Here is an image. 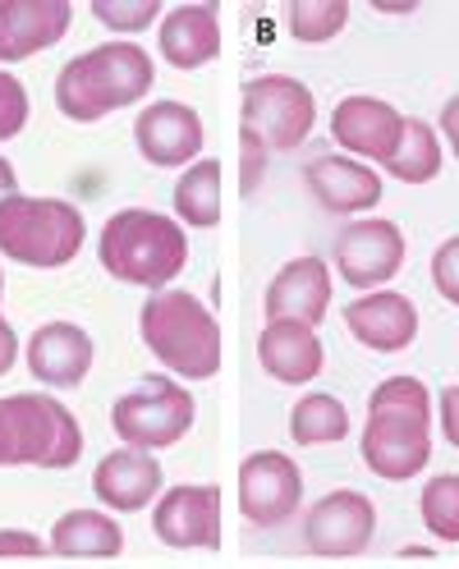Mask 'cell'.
<instances>
[{"instance_id": "836d02e7", "label": "cell", "mask_w": 459, "mask_h": 569, "mask_svg": "<svg viewBox=\"0 0 459 569\" xmlns=\"http://www.w3.org/2000/svg\"><path fill=\"white\" fill-rule=\"evenodd\" d=\"M0 465H19V441H14V427H10L6 405H0Z\"/></svg>"}, {"instance_id": "8992f818", "label": "cell", "mask_w": 459, "mask_h": 569, "mask_svg": "<svg viewBox=\"0 0 459 569\" xmlns=\"http://www.w3.org/2000/svg\"><path fill=\"white\" fill-rule=\"evenodd\" d=\"M193 413H198L193 396L180 381L148 377L116 400L111 427H116V437L129 441L133 450H166L193 427Z\"/></svg>"}, {"instance_id": "7c38bea8", "label": "cell", "mask_w": 459, "mask_h": 569, "mask_svg": "<svg viewBox=\"0 0 459 569\" xmlns=\"http://www.w3.org/2000/svg\"><path fill=\"white\" fill-rule=\"evenodd\" d=\"M377 532V510L363 491H331L303 519V542L317 556H359Z\"/></svg>"}, {"instance_id": "d4e9b609", "label": "cell", "mask_w": 459, "mask_h": 569, "mask_svg": "<svg viewBox=\"0 0 459 569\" xmlns=\"http://www.w3.org/2000/svg\"><path fill=\"white\" fill-rule=\"evenodd\" d=\"M386 170H391L396 180H405V184H428V180H437V170H441V142H437V133H432L428 120H405L400 148L391 152Z\"/></svg>"}, {"instance_id": "d6a6232c", "label": "cell", "mask_w": 459, "mask_h": 569, "mask_svg": "<svg viewBox=\"0 0 459 569\" xmlns=\"http://www.w3.org/2000/svg\"><path fill=\"white\" fill-rule=\"evenodd\" d=\"M441 432L459 450V386H446L441 390Z\"/></svg>"}, {"instance_id": "1f68e13d", "label": "cell", "mask_w": 459, "mask_h": 569, "mask_svg": "<svg viewBox=\"0 0 459 569\" xmlns=\"http://www.w3.org/2000/svg\"><path fill=\"white\" fill-rule=\"evenodd\" d=\"M47 538L38 532H23V528H0V556H47Z\"/></svg>"}, {"instance_id": "7402d4cb", "label": "cell", "mask_w": 459, "mask_h": 569, "mask_svg": "<svg viewBox=\"0 0 459 569\" xmlns=\"http://www.w3.org/2000/svg\"><path fill=\"white\" fill-rule=\"evenodd\" d=\"M258 359L267 377L286 386H303L322 372V340H317L312 327H299V322H267L258 340Z\"/></svg>"}, {"instance_id": "ac0fdd59", "label": "cell", "mask_w": 459, "mask_h": 569, "mask_svg": "<svg viewBox=\"0 0 459 569\" xmlns=\"http://www.w3.org/2000/svg\"><path fill=\"white\" fill-rule=\"evenodd\" d=\"M345 327L355 331L359 345H368L377 353H400L418 336V312H413V299H405L396 290H377V295H363L345 308Z\"/></svg>"}, {"instance_id": "4fadbf2b", "label": "cell", "mask_w": 459, "mask_h": 569, "mask_svg": "<svg viewBox=\"0 0 459 569\" xmlns=\"http://www.w3.org/2000/svg\"><path fill=\"white\" fill-rule=\"evenodd\" d=\"M400 133H405V116L381 97H345L331 116V138L363 161L386 166L400 148Z\"/></svg>"}, {"instance_id": "83f0119b", "label": "cell", "mask_w": 459, "mask_h": 569, "mask_svg": "<svg viewBox=\"0 0 459 569\" xmlns=\"http://www.w3.org/2000/svg\"><path fill=\"white\" fill-rule=\"evenodd\" d=\"M422 523H428L432 538L441 542H459V473H441L422 487Z\"/></svg>"}, {"instance_id": "f1b7e54d", "label": "cell", "mask_w": 459, "mask_h": 569, "mask_svg": "<svg viewBox=\"0 0 459 569\" xmlns=\"http://www.w3.org/2000/svg\"><path fill=\"white\" fill-rule=\"evenodd\" d=\"M161 14V0H92V19L116 32H143Z\"/></svg>"}, {"instance_id": "603a6c76", "label": "cell", "mask_w": 459, "mask_h": 569, "mask_svg": "<svg viewBox=\"0 0 459 569\" xmlns=\"http://www.w3.org/2000/svg\"><path fill=\"white\" fill-rule=\"evenodd\" d=\"M124 551V532L111 515L97 510H69L51 528V556L69 560H116Z\"/></svg>"}, {"instance_id": "5bb4252c", "label": "cell", "mask_w": 459, "mask_h": 569, "mask_svg": "<svg viewBox=\"0 0 459 569\" xmlns=\"http://www.w3.org/2000/svg\"><path fill=\"white\" fill-rule=\"evenodd\" d=\"M133 138H138L143 161H152L161 170L193 166V157L202 152V120L184 101H157V106H148V111H138Z\"/></svg>"}, {"instance_id": "e575fe53", "label": "cell", "mask_w": 459, "mask_h": 569, "mask_svg": "<svg viewBox=\"0 0 459 569\" xmlns=\"http://www.w3.org/2000/svg\"><path fill=\"white\" fill-rule=\"evenodd\" d=\"M14 359H19V340H14V327L0 317V377H6L10 368H14Z\"/></svg>"}, {"instance_id": "d590c367", "label": "cell", "mask_w": 459, "mask_h": 569, "mask_svg": "<svg viewBox=\"0 0 459 569\" xmlns=\"http://www.w3.org/2000/svg\"><path fill=\"white\" fill-rule=\"evenodd\" d=\"M441 133H446V142H450V152L459 157V97H450V101L441 106Z\"/></svg>"}, {"instance_id": "6da1fadb", "label": "cell", "mask_w": 459, "mask_h": 569, "mask_svg": "<svg viewBox=\"0 0 459 569\" xmlns=\"http://www.w3.org/2000/svg\"><path fill=\"white\" fill-rule=\"evenodd\" d=\"M428 459H432V390L418 377L381 381L368 400L363 465L386 482H405L428 469Z\"/></svg>"}, {"instance_id": "cb8c5ba5", "label": "cell", "mask_w": 459, "mask_h": 569, "mask_svg": "<svg viewBox=\"0 0 459 569\" xmlns=\"http://www.w3.org/2000/svg\"><path fill=\"white\" fill-rule=\"evenodd\" d=\"M174 211H180V221L198 226V230H211L221 221V161H193L180 184H174Z\"/></svg>"}, {"instance_id": "ffe728a7", "label": "cell", "mask_w": 459, "mask_h": 569, "mask_svg": "<svg viewBox=\"0 0 459 569\" xmlns=\"http://www.w3.org/2000/svg\"><path fill=\"white\" fill-rule=\"evenodd\" d=\"M92 368V336L74 322H47L28 340V372L47 386H79Z\"/></svg>"}, {"instance_id": "44dd1931", "label": "cell", "mask_w": 459, "mask_h": 569, "mask_svg": "<svg viewBox=\"0 0 459 569\" xmlns=\"http://www.w3.org/2000/svg\"><path fill=\"white\" fill-rule=\"evenodd\" d=\"M221 51V10L202 0V6H180L161 19V56L174 69H198L217 60Z\"/></svg>"}, {"instance_id": "ba28073f", "label": "cell", "mask_w": 459, "mask_h": 569, "mask_svg": "<svg viewBox=\"0 0 459 569\" xmlns=\"http://www.w3.org/2000/svg\"><path fill=\"white\" fill-rule=\"evenodd\" d=\"M10 413L14 427V441H19V465H38V469H69L74 459L83 455V432H79V418L69 413L60 400L51 396H10L0 400Z\"/></svg>"}, {"instance_id": "74e56055", "label": "cell", "mask_w": 459, "mask_h": 569, "mask_svg": "<svg viewBox=\"0 0 459 569\" xmlns=\"http://www.w3.org/2000/svg\"><path fill=\"white\" fill-rule=\"evenodd\" d=\"M0 295H6V276H0Z\"/></svg>"}, {"instance_id": "f546056e", "label": "cell", "mask_w": 459, "mask_h": 569, "mask_svg": "<svg viewBox=\"0 0 459 569\" xmlns=\"http://www.w3.org/2000/svg\"><path fill=\"white\" fill-rule=\"evenodd\" d=\"M23 124H28V88L10 69H0V142L14 138Z\"/></svg>"}, {"instance_id": "4dcf8cb0", "label": "cell", "mask_w": 459, "mask_h": 569, "mask_svg": "<svg viewBox=\"0 0 459 569\" xmlns=\"http://www.w3.org/2000/svg\"><path fill=\"white\" fill-rule=\"evenodd\" d=\"M432 280H437V290L446 303H459V234L446 239L437 248V258H432Z\"/></svg>"}, {"instance_id": "277c9868", "label": "cell", "mask_w": 459, "mask_h": 569, "mask_svg": "<svg viewBox=\"0 0 459 569\" xmlns=\"http://www.w3.org/2000/svg\"><path fill=\"white\" fill-rule=\"evenodd\" d=\"M143 345L157 353V363L189 381H207L221 368V327L202 299L189 290H157L138 312Z\"/></svg>"}, {"instance_id": "8d00e7d4", "label": "cell", "mask_w": 459, "mask_h": 569, "mask_svg": "<svg viewBox=\"0 0 459 569\" xmlns=\"http://www.w3.org/2000/svg\"><path fill=\"white\" fill-rule=\"evenodd\" d=\"M14 193H19V174H14V166L6 157H0V202H10Z\"/></svg>"}, {"instance_id": "d6986e66", "label": "cell", "mask_w": 459, "mask_h": 569, "mask_svg": "<svg viewBox=\"0 0 459 569\" xmlns=\"http://www.w3.org/2000/svg\"><path fill=\"white\" fill-rule=\"evenodd\" d=\"M308 189L312 198L322 202L327 211H336V217H355V211H372L381 202V180L377 170L355 161V157H317L308 166Z\"/></svg>"}, {"instance_id": "5b68a950", "label": "cell", "mask_w": 459, "mask_h": 569, "mask_svg": "<svg viewBox=\"0 0 459 569\" xmlns=\"http://www.w3.org/2000/svg\"><path fill=\"white\" fill-rule=\"evenodd\" d=\"M83 211L60 198H23L0 202V253L23 267H64L83 248Z\"/></svg>"}, {"instance_id": "e0dca14e", "label": "cell", "mask_w": 459, "mask_h": 569, "mask_svg": "<svg viewBox=\"0 0 459 569\" xmlns=\"http://www.w3.org/2000/svg\"><path fill=\"white\" fill-rule=\"evenodd\" d=\"M161 465H157V455L152 450H111L97 465L92 473V491H97V501L101 506H111L120 515L129 510H148L157 501V491H161Z\"/></svg>"}, {"instance_id": "52a82bcc", "label": "cell", "mask_w": 459, "mask_h": 569, "mask_svg": "<svg viewBox=\"0 0 459 569\" xmlns=\"http://www.w3.org/2000/svg\"><path fill=\"white\" fill-rule=\"evenodd\" d=\"M317 106L312 92L290 79V74H267L243 83V138H253L258 148L290 152L312 133Z\"/></svg>"}, {"instance_id": "484cf974", "label": "cell", "mask_w": 459, "mask_h": 569, "mask_svg": "<svg viewBox=\"0 0 459 569\" xmlns=\"http://www.w3.org/2000/svg\"><path fill=\"white\" fill-rule=\"evenodd\" d=\"M349 432V413L336 396H303L290 409V437L299 446H331Z\"/></svg>"}, {"instance_id": "30bf717a", "label": "cell", "mask_w": 459, "mask_h": 569, "mask_svg": "<svg viewBox=\"0 0 459 569\" xmlns=\"http://www.w3.org/2000/svg\"><path fill=\"white\" fill-rule=\"evenodd\" d=\"M336 267L345 284L355 290H377L405 267V234L396 221H349L336 234Z\"/></svg>"}, {"instance_id": "9a60e30c", "label": "cell", "mask_w": 459, "mask_h": 569, "mask_svg": "<svg viewBox=\"0 0 459 569\" xmlns=\"http://www.w3.org/2000/svg\"><path fill=\"white\" fill-rule=\"evenodd\" d=\"M69 23H74L69 0H0V64H19L56 47Z\"/></svg>"}, {"instance_id": "7a4b0ae2", "label": "cell", "mask_w": 459, "mask_h": 569, "mask_svg": "<svg viewBox=\"0 0 459 569\" xmlns=\"http://www.w3.org/2000/svg\"><path fill=\"white\" fill-rule=\"evenodd\" d=\"M152 56L138 42H101L74 56L56 79V106L64 120L97 124L101 116L133 106L152 92Z\"/></svg>"}, {"instance_id": "4316f807", "label": "cell", "mask_w": 459, "mask_h": 569, "mask_svg": "<svg viewBox=\"0 0 459 569\" xmlns=\"http://www.w3.org/2000/svg\"><path fill=\"white\" fill-rule=\"evenodd\" d=\"M286 23L299 42H331L336 32L349 23V0H290Z\"/></svg>"}, {"instance_id": "3957f363", "label": "cell", "mask_w": 459, "mask_h": 569, "mask_svg": "<svg viewBox=\"0 0 459 569\" xmlns=\"http://www.w3.org/2000/svg\"><path fill=\"white\" fill-rule=\"evenodd\" d=\"M189 239L161 211L124 207L101 230V267L124 284H143V290H166V284L184 271Z\"/></svg>"}, {"instance_id": "9c48e42d", "label": "cell", "mask_w": 459, "mask_h": 569, "mask_svg": "<svg viewBox=\"0 0 459 569\" xmlns=\"http://www.w3.org/2000/svg\"><path fill=\"white\" fill-rule=\"evenodd\" d=\"M303 501V473L290 455L258 450L239 465V510L253 528H280Z\"/></svg>"}, {"instance_id": "8fae6325", "label": "cell", "mask_w": 459, "mask_h": 569, "mask_svg": "<svg viewBox=\"0 0 459 569\" xmlns=\"http://www.w3.org/2000/svg\"><path fill=\"white\" fill-rule=\"evenodd\" d=\"M152 532L174 547V551H211L221 547V491L217 487H170L157 510H152Z\"/></svg>"}, {"instance_id": "2e32d148", "label": "cell", "mask_w": 459, "mask_h": 569, "mask_svg": "<svg viewBox=\"0 0 459 569\" xmlns=\"http://www.w3.org/2000/svg\"><path fill=\"white\" fill-rule=\"evenodd\" d=\"M331 308V271L322 258H295L267 284V322L317 327Z\"/></svg>"}]
</instances>
